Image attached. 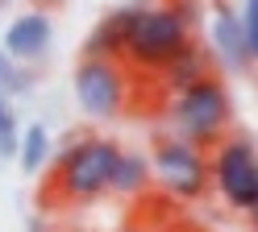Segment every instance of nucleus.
Here are the masks:
<instances>
[{
    "mask_svg": "<svg viewBox=\"0 0 258 232\" xmlns=\"http://www.w3.org/2000/svg\"><path fill=\"white\" fill-rule=\"evenodd\" d=\"M167 116H171V129H175L179 141L200 145V149H213L217 141L229 137V125H233L229 87H225L217 75H204L200 83H191V87L171 95Z\"/></svg>",
    "mask_w": 258,
    "mask_h": 232,
    "instance_id": "obj_1",
    "label": "nucleus"
},
{
    "mask_svg": "<svg viewBox=\"0 0 258 232\" xmlns=\"http://www.w3.org/2000/svg\"><path fill=\"white\" fill-rule=\"evenodd\" d=\"M50 38H54V21L46 13H21L17 21L5 29V54L13 62H38L46 58V50H50Z\"/></svg>",
    "mask_w": 258,
    "mask_h": 232,
    "instance_id": "obj_7",
    "label": "nucleus"
},
{
    "mask_svg": "<svg viewBox=\"0 0 258 232\" xmlns=\"http://www.w3.org/2000/svg\"><path fill=\"white\" fill-rule=\"evenodd\" d=\"M246 215H250V220H254V224H258V203H254V207H250V211H246Z\"/></svg>",
    "mask_w": 258,
    "mask_h": 232,
    "instance_id": "obj_18",
    "label": "nucleus"
},
{
    "mask_svg": "<svg viewBox=\"0 0 258 232\" xmlns=\"http://www.w3.org/2000/svg\"><path fill=\"white\" fill-rule=\"evenodd\" d=\"M208 178L221 187L229 207L250 211L258 203V145L250 137H225L208 154Z\"/></svg>",
    "mask_w": 258,
    "mask_h": 232,
    "instance_id": "obj_4",
    "label": "nucleus"
},
{
    "mask_svg": "<svg viewBox=\"0 0 258 232\" xmlns=\"http://www.w3.org/2000/svg\"><path fill=\"white\" fill-rule=\"evenodd\" d=\"M17 145H21V133L13 125V116L0 125V158H17Z\"/></svg>",
    "mask_w": 258,
    "mask_h": 232,
    "instance_id": "obj_15",
    "label": "nucleus"
},
{
    "mask_svg": "<svg viewBox=\"0 0 258 232\" xmlns=\"http://www.w3.org/2000/svg\"><path fill=\"white\" fill-rule=\"evenodd\" d=\"M208 46H213V54L225 71H246L250 66L246 42H241V21L229 5H217L213 21H208Z\"/></svg>",
    "mask_w": 258,
    "mask_h": 232,
    "instance_id": "obj_8",
    "label": "nucleus"
},
{
    "mask_svg": "<svg viewBox=\"0 0 258 232\" xmlns=\"http://www.w3.org/2000/svg\"><path fill=\"white\" fill-rule=\"evenodd\" d=\"M117 232H150V228H142V224H121Z\"/></svg>",
    "mask_w": 258,
    "mask_h": 232,
    "instance_id": "obj_16",
    "label": "nucleus"
},
{
    "mask_svg": "<svg viewBox=\"0 0 258 232\" xmlns=\"http://www.w3.org/2000/svg\"><path fill=\"white\" fill-rule=\"evenodd\" d=\"M150 170L158 174V182L175 195V199H200L208 191V149L187 145L179 137H163L154 145V162Z\"/></svg>",
    "mask_w": 258,
    "mask_h": 232,
    "instance_id": "obj_5",
    "label": "nucleus"
},
{
    "mask_svg": "<svg viewBox=\"0 0 258 232\" xmlns=\"http://www.w3.org/2000/svg\"><path fill=\"white\" fill-rule=\"evenodd\" d=\"M25 87H29V75H25L21 66L5 54V50H0V95L9 99L13 91H25Z\"/></svg>",
    "mask_w": 258,
    "mask_h": 232,
    "instance_id": "obj_14",
    "label": "nucleus"
},
{
    "mask_svg": "<svg viewBox=\"0 0 258 232\" xmlns=\"http://www.w3.org/2000/svg\"><path fill=\"white\" fill-rule=\"evenodd\" d=\"M0 5H5V0H0Z\"/></svg>",
    "mask_w": 258,
    "mask_h": 232,
    "instance_id": "obj_19",
    "label": "nucleus"
},
{
    "mask_svg": "<svg viewBox=\"0 0 258 232\" xmlns=\"http://www.w3.org/2000/svg\"><path fill=\"white\" fill-rule=\"evenodd\" d=\"M9 121V104H5V95H0V125Z\"/></svg>",
    "mask_w": 258,
    "mask_h": 232,
    "instance_id": "obj_17",
    "label": "nucleus"
},
{
    "mask_svg": "<svg viewBox=\"0 0 258 232\" xmlns=\"http://www.w3.org/2000/svg\"><path fill=\"white\" fill-rule=\"evenodd\" d=\"M50 133H46L42 125H29L21 133V145H17V158H21V170L25 174H42L46 162H50Z\"/></svg>",
    "mask_w": 258,
    "mask_h": 232,
    "instance_id": "obj_12",
    "label": "nucleus"
},
{
    "mask_svg": "<svg viewBox=\"0 0 258 232\" xmlns=\"http://www.w3.org/2000/svg\"><path fill=\"white\" fill-rule=\"evenodd\" d=\"M121 158V145L108 137H84L62 149V158L54 166V195L67 203H92V199L108 195L112 166Z\"/></svg>",
    "mask_w": 258,
    "mask_h": 232,
    "instance_id": "obj_3",
    "label": "nucleus"
},
{
    "mask_svg": "<svg viewBox=\"0 0 258 232\" xmlns=\"http://www.w3.org/2000/svg\"><path fill=\"white\" fill-rule=\"evenodd\" d=\"M134 17H138V5L112 9L104 21L92 29V38H88V46H84V58H108V62H121V54H125V38H129Z\"/></svg>",
    "mask_w": 258,
    "mask_h": 232,
    "instance_id": "obj_9",
    "label": "nucleus"
},
{
    "mask_svg": "<svg viewBox=\"0 0 258 232\" xmlns=\"http://www.w3.org/2000/svg\"><path fill=\"white\" fill-rule=\"evenodd\" d=\"M150 178H154L150 162L142 158V154H125V149H121L117 166H112V182H108V195H125V199H134V195H142V191L150 187Z\"/></svg>",
    "mask_w": 258,
    "mask_h": 232,
    "instance_id": "obj_10",
    "label": "nucleus"
},
{
    "mask_svg": "<svg viewBox=\"0 0 258 232\" xmlns=\"http://www.w3.org/2000/svg\"><path fill=\"white\" fill-rule=\"evenodd\" d=\"M237 21H241V42H246V54H250V62H258V0H246V5H241Z\"/></svg>",
    "mask_w": 258,
    "mask_h": 232,
    "instance_id": "obj_13",
    "label": "nucleus"
},
{
    "mask_svg": "<svg viewBox=\"0 0 258 232\" xmlns=\"http://www.w3.org/2000/svg\"><path fill=\"white\" fill-rule=\"evenodd\" d=\"M75 99L79 108L96 121H112L129 104V75L121 71V62L108 58H84L75 66Z\"/></svg>",
    "mask_w": 258,
    "mask_h": 232,
    "instance_id": "obj_6",
    "label": "nucleus"
},
{
    "mask_svg": "<svg viewBox=\"0 0 258 232\" xmlns=\"http://www.w3.org/2000/svg\"><path fill=\"white\" fill-rule=\"evenodd\" d=\"M191 46V25L183 21V13L175 5H154V9H142L138 5V17L129 25V38H125V62L138 66L142 75H163V66L183 54Z\"/></svg>",
    "mask_w": 258,
    "mask_h": 232,
    "instance_id": "obj_2",
    "label": "nucleus"
},
{
    "mask_svg": "<svg viewBox=\"0 0 258 232\" xmlns=\"http://www.w3.org/2000/svg\"><path fill=\"white\" fill-rule=\"evenodd\" d=\"M204 75H213V66H208V58H204V50L191 42L183 54H175L167 66H163V79H167V87H171V95L175 91H183V87H191V83H200Z\"/></svg>",
    "mask_w": 258,
    "mask_h": 232,
    "instance_id": "obj_11",
    "label": "nucleus"
}]
</instances>
